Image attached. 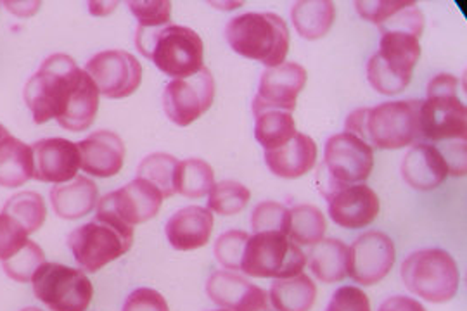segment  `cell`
<instances>
[{
  "mask_svg": "<svg viewBox=\"0 0 467 311\" xmlns=\"http://www.w3.org/2000/svg\"><path fill=\"white\" fill-rule=\"evenodd\" d=\"M336 17V5L331 0H301L291 9V19L303 38L318 40L327 35Z\"/></svg>",
  "mask_w": 467,
  "mask_h": 311,
  "instance_id": "cell-28",
  "label": "cell"
},
{
  "mask_svg": "<svg viewBox=\"0 0 467 311\" xmlns=\"http://www.w3.org/2000/svg\"><path fill=\"white\" fill-rule=\"evenodd\" d=\"M317 297V285L308 275L274 280L268 299L277 311H310Z\"/></svg>",
  "mask_w": 467,
  "mask_h": 311,
  "instance_id": "cell-29",
  "label": "cell"
},
{
  "mask_svg": "<svg viewBox=\"0 0 467 311\" xmlns=\"http://www.w3.org/2000/svg\"><path fill=\"white\" fill-rule=\"evenodd\" d=\"M326 311H370V303L360 287L345 285L334 293Z\"/></svg>",
  "mask_w": 467,
  "mask_h": 311,
  "instance_id": "cell-41",
  "label": "cell"
},
{
  "mask_svg": "<svg viewBox=\"0 0 467 311\" xmlns=\"http://www.w3.org/2000/svg\"><path fill=\"white\" fill-rule=\"evenodd\" d=\"M250 199V189L246 185L234 181H218L208 192V210L222 216H233L241 213Z\"/></svg>",
  "mask_w": 467,
  "mask_h": 311,
  "instance_id": "cell-35",
  "label": "cell"
},
{
  "mask_svg": "<svg viewBox=\"0 0 467 311\" xmlns=\"http://www.w3.org/2000/svg\"><path fill=\"white\" fill-rule=\"evenodd\" d=\"M30 179H34V150L7 135L0 140V187H21Z\"/></svg>",
  "mask_w": 467,
  "mask_h": 311,
  "instance_id": "cell-25",
  "label": "cell"
},
{
  "mask_svg": "<svg viewBox=\"0 0 467 311\" xmlns=\"http://www.w3.org/2000/svg\"><path fill=\"white\" fill-rule=\"evenodd\" d=\"M21 311H42L40 308H35V306H28V308H23Z\"/></svg>",
  "mask_w": 467,
  "mask_h": 311,
  "instance_id": "cell-45",
  "label": "cell"
},
{
  "mask_svg": "<svg viewBox=\"0 0 467 311\" xmlns=\"http://www.w3.org/2000/svg\"><path fill=\"white\" fill-rule=\"evenodd\" d=\"M322 166L336 183H360L370 177L374 168V150L360 137L343 131L327 140Z\"/></svg>",
  "mask_w": 467,
  "mask_h": 311,
  "instance_id": "cell-12",
  "label": "cell"
},
{
  "mask_svg": "<svg viewBox=\"0 0 467 311\" xmlns=\"http://www.w3.org/2000/svg\"><path fill=\"white\" fill-rule=\"evenodd\" d=\"M34 293L50 311H87L94 287L84 274L59 263H44L35 272Z\"/></svg>",
  "mask_w": 467,
  "mask_h": 311,
  "instance_id": "cell-9",
  "label": "cell"
},
{
  "mask_svg": "<svg viewBox=\"0 0 467 311\" xmlns=\"http://www.w3.org/2000/svg\"><path fill=\"white\" fill-rule=\"evenodd\" d=\"M254 137L265 150L283 148L298 131L293 113L283 109H254Z\"/></svg>",
  "mask_w": 467,
  "mask_h": 311,
  "instance_id": "cell-30",
  "label": "cell"
},
{
  "mask_svg": "<svg viewBox=\"0 0 467 311\" xmlns=\"http://www.w3.org/2000/svg\"><path fill=\"white\" fill-rule=\"evenodd\" d=\"M84 75L85 69L67 54H52L42 63L25 87V102L36 125L63 116Z\"/></svg>",
  "mask_w": 467,
  "mask_h": 311,
  "instance_id": "cell-2",
  "label": "cell"
},
{
  "mask_svg": "<svg viewBox=\"0 0 467 311\" xmlns=\"http://www.w3.org/2000/svg\"><path fill=\"white\" fill-rule=\"evenodd\" d=\"M407 4L409 0H376V2L360 0V2H355V9L364 19L379 26L386 19L401 11Z\"/></svg>",
  "mask_w": 467,
  "mask_h": 311,
  "instance_id": "cell-40",
  "label": "cell"
},
{
  "mask_svg": "<svg viewBox=\"0 0 467 311\" xmlns=\"http://www.w3.org/2000/svg\"><path fill=\"white\" fill-rule=\"evenodd\" d=\"M395 263V244L379 230L362 233L348 247V275L360 285H376Z\"/></svg>",
  "mask_w": 467,
  "mask_h": 311,
  "instance_id": "cell-13",
  "label": "cell"
},
{
  "mask_svg": "<svg viewBox=\"0 0 467 311\" xmlns=\"http://www.w3.org/2000/svg\"><path fill=\"white\" fill-rule=\"evenodd\" d=\"M334 223L345 229H364L379 213V197L364 183L339 185L327 196Z\"/></svg>",
  "mask_w": 467,
  "mask_h": 311,
  "instance_id": "cell-17",
  "label": "cell"
},
{
  "mask_svg": "<svg viewBox=\"0 0 467 311\" xmlns=\"http://www.w3.org/2000/svg\"><path fill=\"white\" fill-rule=\"evenodd\" d=\"M179 160L167 152H154L142 160L137 168V179L150 181L163 197L177 194Z\"/></svg>",
  "mask_w": 467,
  "mask_h": 311,
  "instance_id": "cell-33",
  "label": "cell"
},
{
  "mask_svg": "<svg viewBox=\"0 0 467 311\" xmlns=\"http://www.w3.org/2000/svg\"><path fill=\"white\" fill-rule=\"evenodd\" d=\"M422 100H393L376 108L357 109L347 118V130L379 149H401L414 144L420 133Z\"/></svg>",
  "mask_w": 467,
  "mask_h": 311,
  "instance_id": "cell-1",
  "label": "cell"
},
{
  "mask_svg": "<svg viewBox=\"0 0 467 311\" xmlns=\"http://www.w3.org/2000/svg\"><path fill=\"white\" fill-rule=\"evenodd\" d=\"M248 241L250 235L243 230H229L222 233L215 243V256L218 263L231 272H239Z\"/></svg>",
  "mask_w": 467,
  "mask_h": 311,
  "instance_id": "cell-37",
  "label": "cell"
},
{
  "mask_svg": "<svg viewBox=\"0 0 467 311\" xmlns=\"http://www.w3.org/2000/svg\"><path fill=\"white\" fill-rule=\"evenodd\" d=\"M132 15L139 21V28L154 30L170 25L171 4L167 0H150V2H129Z\"/></svg>",
  "mask_w": 467,
  "mask_h": 311,
  "instance_id": "cell-39",
  "label": "cell"
},
{
  "mask_svg": "<svg viewBox=\"0 0 467 311\" xmlns=\"http://www.w3.org/2000/svg\"><path fill=\"white\" fill-rule=\"evenodd\" d=\"M379 50L368 59V83L383 96H397L412 80V71L420 57L416 35L407 32H381Z\"/></svg>",
  "mask_w": 467,
  "mask_h": 311,
  "instance_id": "cell-6",
  "label": "cell"
},
{
  "mask_svg": "<svg viewBox=\"0 0 467 311\" xmlns=\"http://www.w3.org/2000/svg\"><path fill=\"white\" fill-rule=\"evenodd\" d=\"M99 90L94 80L85 71L84 78L77 87L75 94L69 98L67 109L63 116L57 119V123L65 130L78 131L87 130L92 127L98 111H99Z\"/></svg>",
  "mask_w": 467,
  "mask_h": 311,
  "instance_id": "cell-26",
  "label": "cell"
},
{
  "mask_svg": "<svg viewBox=\"0 0 467 311\" xmlns=\"http://www.w3.org/2000/svg\"><path fill=\"white\" fill-rule=\"evenodd\" d=\"M327 230L326 216L314 204H298L289 210L285 235L301 246H316Z\"/></svg>",
  "mask_w": 467,
  "mask_h": 311,
  "instance_id": "cell-31",
  "label": "cell"
},
{
  "mask_svg": "<svg viewBox=\"0 0 467 311\" xmlns=\"http://www.w3.org/2000/svg\"><path fill=\"white\" fill-rule=\"evenodd\" d=\"M46 263V254L34 241H26L13 256L2 262L4 272L16 282H28L34 279L35 272Z\"/></svg>",
  "mask_w": 467,
  "mask_h": 311,
  "instance_id": "cell-36",
  "label": "cell"
},
{
  "mask_svg": "<svg viewBox=\"0 0 467 311\" xmlns=\"http://www.w3.org/2000/svg\"><path fill=\"white\" fill-rule=\"evenodd\" d=\"M99 199L98 185L87 177H75L50 189V202L56 214L65 220H78L90 213Z\"/></svg>",
  "mask_w": 467,
  "mask_h": 311,
  "instance_id": "cell-24",
  "label": "cell"
},
{
  "mask_svg": "<svg viewBox=\"0 0 467 311\" xmlns=\"http://www.w3.org/2000/svg\"><path fill=\"white\" fill-rule=\"evenodd\" d=\"M123 311H170L167 299L158 291L150 287H140L127 297Z\"/></svg>",
  "mask_w": 467,
  "mask_h": 311,
  "instance_id": "cell-42",
  "label": "cell"
},
{
  "mask_svg": "<svg viewBox=\"0 0 467 311\" xmlns=\"http://www.w3.org/2000/svg\"><path fill=\"white\" fill-rule=\"evenodd\" d=\"M287 220H289V210L284 204L274 202V201H264L253 212L251 229L254 233L277 232L285 235Z\"/></svg>",
  "mask_w": 467,
  "mask_h": 311,
  "instance_id": "cell-38",
  "label": "cell"
},
{
  "mask_svg": "<svg viewBox=\"0 0 467 311\" xmlns=\"http://www.w3.org/2000/svg\"><path fill=\"white\" fill-rule=\"evenodd\" d=\"M2 214L7 216L13 223H16L26 235H30L44 225L47 208H46L44 197L38 192L23 191L9 197V201L4 204Z\"/></svg>",
  "mask_w": 467,
  "mask_h": 311,
  "instance_id": "cell-32",
  "label": "cell"
},
{
  "mask_svg": "<svg viewBox=\"0 0 467 311\" xmlns=\"http://www.w3.org/2000/svg\"><path fill=\"white\" fill-rule=\"evenodd\" d=\"M67 244L78 266L96 274L108 263L115 262L134 244V227L109 212L98 210L92 222L71 232Z\"/></svg>",
  "mask_w": 467,
  "mask_h": 311,
  "instance_id": "cell-4",
  "label": "cell"
},
{
  "mask_svg": "<svg viewBox=\"0 0 467 311\" xmlns=\"http://www.w3.org/2000/svg\"><path fill=\"white\" fill-rule=\"evenodd\" d=\"M213 98L215 80L212 71L202 66L196 75L168 83L163 92V108L175 125L189 127L212 108Z\"/></svg>",
  "mask_w": 467,
  "mask_h": 311,
  "instance_id": "cell-10",
  "label": "cell"
},
{
  "mask_svg": "<svg viewBox=\"0 0 467 311\" xmlns=\"http://www.w3.org/2000/svg\"><path fill=\"white\" fill-rule=\"evenodd\" d=\"M215 183L213 168L206 161L192 158L179 161L177 168V192L189 199H200L210 192Z\"/></svg>",
  "mask_w": 467,
  "mask_h": 311,
  "instance_id": "cell-34",
  "label": "cell"
},
{
  "mask_svg": "<svg viewBox=\"0 0 467 311\" xmlns=\"http://www.w3.org/2000/svg\"><path fill=\"white\" fill-rule=\"evenodd\" d=\"M378 311H426V308L414 297L393 295V297H388Z\"/></svg>",
  "mask_w": 467,
  "mask_h": 311,
  "instance_id": "cell-43",
  "label": "cell"
},
{
  "mask_svg": "<svg viewBox=\"0 0 467 311\" xmlns=\"http://www.w3.org/2000/svg\"><path fill=\"white\" fill-rule=\"evenodd\" d=\"M168 243L177 251H194L206 246L213 232V214L202 206H187L167 222Z\"/></svg>",
  "mask_w": 467,
  "mask_h": 311,
  "instance_id": "cell-22",
  "label": "cell"
},
{
  "mask_svg": "<svg viewBox=\"0 0 467 311\" xmlns=\"http://www.w3.org/2000/svg\"><path fill=\"white\" fill-rule=\"evenodd\" d=\"M163 199V194L150 181L135 179L125 187L102 197L98 202V210L109 212L127 225L134 227L154 218L161 208Z\"/></svg>",
  "mask_w": 467,
  "mask_h": 311,
  "instance_id": "cell-15",
  "label": "cell"
},
{
  "mask_svg": "<svg viewBox=\"0 0 467 311\" xmlns=\"http://www.w3.org/2000/svg\"><path fill=\"white\" fill-rule=\"evenodd\" d=\"M210 299L225 311H267L268 295L237 272H215L206 284Z\"/></svg>",
  "mask_w": 467,
  "mask_h": 311,
  "instance_id": "cell-19",
  "label": "cell"
},
{
  "mask_svg": "<svg viewBox=\"0 0 467 311\" xmlns=\"http://www.w3.org/2000/svg\"><path fill=\"white\" fill-rule=\"evenodd\" d=\"M308 256L312 274L324 284L341 282L348 275V246L339 239H322Z\"/></svg>",
  "mask_w": 467,
  "mask_h": 311,
  "instance_id": "cell-27",
  "label": "cell"
},
{
  "mask_svg": "<svg viewBox=\"0 0 467 311\" xmlns=\"http://www.w3.org/2000/svg\"><path fill=\"white\" fill-rule=\"evenodd\" d=\"M7 135H9V131H7V129H5L4 125H0V140H2V139H5Z\"/></svg>",
  "mask_w": 467,
  "mask_h": 311,
  "instance_id": "cell-44",
  "label": "cell"
},
{
  "mask_svg": "<svg viewBox=\"0 0 467 311\" xmlns=\"http://www.w3.org/2000/svg\"><path fill=\"white\" fill-rule=\"evenodd\" d=\"M217 311H225V310H217Z\"/></svg>",
  "mask_w": 467,
  "mask_h": 311,
  "instance_id": "cell-46",
  "label": "cell"
},
{
  "mask_svg": "<svg viewBox=\"0 0 467 311\" xmlns=\"http://www.w3.org/2000/svg\"><path fill=\"white\" fill-rule=\"evenodd\" d=\"M34 179L49 183H67L73 181L80 170L78 144L67 139H44L35 142Z\"/></svg>",
  "mask_w": 467,
  "mask_h": 311,
  "instance_id": "cell-18",
  "label": "cell"
},
{
  "mask_svg": "<svg viewBox=\"0 0 467 311\" xmlns=\"http://www.w3.org/2000/svg\"><path fill=\"white\" fill-rule=\"evenodd\" d=\"M405 287L430 303H449L459 291V266L443 249H420L405 258L400 268Z\"/></svg>",
  "mask_w": 467,
  "mask_h": 311,
  "instance_id": "cell-7",
  "label": "cell"
},
{
  "mask_svg": "<svg viewBox=\"0 0 467 311\" xmlns=\"http://www.w3.org/2000/svg\"><path fill=\"white\" fill-rule=\"evenodd\" d=\"M306 83V69L298 63H285L264 71L258 96L253 102L254 109H283L293 113L296 98Z\"/></svg>",
  "mask_w": 467,
  "mask_h": 311,
  "instance_id": "cell-16",
  "label": "cell"
},
{
  "mask_svg": "<svg viewBox=\"0 0 467 311\" xmlns=\"http://www.w3.org/2000/svg\"><path fill=\"white\" fill-rule=\"evenodd\" d=\"M78 149L80 168L99 179L115 177L125 163V144L115 131H94L78 142Z\"/></svg>",
  "mask_w": 467,
  "mask_h": 311,
  "instance_id": "cell-20",
  "label": "cell"
},
{
  "mask_svg": "<svg viewBox=\"0 0 467 311\" xmlns=\"http://www.w3.org/2000/svg\"><path fill=\"white\" fill-rule=\"evenodd\" d=\"M317 161V146L312 137L296 133L283 148L265 150L268 170L281 179H300Z\"/></svg>",
  "mask_w": 467,
  "mask_h": 311,
  "instance_id": "cell-23",
  "label": "cell"
},
{
  "mask_svg": "<svg viewBox=\"0 0 467 311\" xmlns=\"http://www.w3.org/2000/svg\"><path fill=\"white\" fill-rule=\"evenodd\" d=\"M229 46L267 67L283 65L289 50V30L283 17L274 13H246L227 23Z\"/></svg>",
  "mask_w": 467,
  "mask_h": 311,
  "instance_id": "cell-5",
  "label": "cell"
},
{
  "mask_svg": "<svg viewBox=\"0 0 467 311\" xmlns=\"http://www.w3.org/2000/svg\"><path fill=\"white\" fill-rule=\"evenodd\" d=\"M420 133L422 137L441 140H466L467 109L457 92L431 94L420 104Z\"/></svg>",
  "mask_w": 467,
  "mask_h": 311,
  "instance_id": "cell-14",
  "label": "cell"
},
{
  "mask_svg": "<svg viewBox=\"0 0 467 311\" xmlns=\"http://www.w3.org/2000/svg\"><path fill=\"white\" fill-rule=\"evenodd\" d=\"M137 47L168 77L189 78L202 67L204 46L200 35L181 25L137 30Z\"/></svg>",
  "mask_w": 467,
  "mask_h": 311,
  "instance_id": "cell-3",
  "label": "cell"
},
{
  "mask_svg": "<svg viewBox=\"0 0 467 311\" xmlns=\"http://www.w3.org/2000/svg\"><path fill=\"white\" fill-rule=\"evenodd\" d=\"M85 71L108 98H129L142 83V66L125 50H102L88 59Z\"/></svg>",
  "mask_w": 467,
  "mask_h": 311,
  "instance_id": "cell-11",
  "label": "cell"
},
{
  "mask_svg": "<svg viewBox=\"0 0 467 311\" xmlns=\"http://www.w3.org/2000/svg\"><path fill=\"white\" fill-rule=\"evenodd\" d=\"M449 175L441 150L430 144H414L401 161V177L416 191H431Z\"/></svg>",
  "mask_w": 467,
  "mask_h": 311,
  "instance_id": "cell-21",
  "label": "cell"
},
{
  "mask_svg": "<svg viewBox=\"0 0 467 311\" xmlns=\"http://www.w3.org/2000/svg\"><path fill=\"white\" fill-rule=\"evenodd\" d=\"M305 264V253L287 235L264 232L250 237L241 272L254 279H291L300 275Z\"/></svg>",
  "mask_w": 467,
  "mask_h": 311,
  "instance_id": "cell-8",
  "label": "cell"
}]
</instances>
